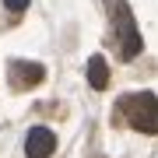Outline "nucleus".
Segmentation results:
<instances>
[{
	"instance_id": "1",
	"label": "nucleus",
	"mask_w": 158,
	"mask_h": 158,
	"mask_svg": "<svg viewBox=\"0 0 158 158\" xmlns=\"http://www.w3.org/2000/svg\"><path fill=\"white\" fill-rule=\"evenodd\" d=\"M119 109H123L127 123L141 134H158V98L151 91H134V95L119 98Z\"/></svg>"
},
{
	"instance_id": "2",
	"label": "nucleus",
	"mask_w": 158,
	"mask_h": 158,
	"mask_svg": "<svg viewBox=\"0 0 158 158\" xmlns=\"http://www.w3.org/2000/svg\"><path fill=\"white\" fill-rule=\"evenodd\" d=\"M113 14H116V32H119V46H123V60L141 56L144 39H141V32H137V25H134V14H130V7H127V4H116V7H113Z\"/></svg>"
},
{
	"instance_id": "3",
	"label": "nucleus",
	"mask_w": 158,
	"mask_h": 158,
	"mask_svg": "<svg viewBox=\"0 0 158 158\" xmlns=\"http://www.w3.org/2000/svg\"><path fill=\"white\" fill-rule=\"evenodd\" d=\"M7 74H11V88L28 91V88H35L46 77V67H42V63H32V60H11Z\"/></svg>"
},
{
	"instance_id": "4",
	"label": "nucleus",
	"mask_w": 158,
	"mask_h": 158,
	"mask_svg": "<svg viewBox=\"0 0 158 158\" xmlns=\"http://www.w3.org/2000/svg\"><path fill=\"white\" fill-rule=\"evenodd\" d=\"M56 151V134L49 127H32L28 137H25V155L28 158H49Z\"/></svg>"
},
{
	"instance_id": "5",
	"label": "nucleus",
	"mask_w": 158,
	"mask_h": 158,
	"mask_svg": "<svg viewBox=\"0 0 158 158\" xmlns=\"http://www.w3.org/2000/svg\"><path fill=\"white\" fill-rule=\"evenodd\" d=\"M88 85L95 88V91H106L109 88V63L102 60V56H91L88 60Z\"/></svg>"
},
{
	"instance_id": "6",
	"label": "nucleus",
	"mask_w": 158,
	"mask_h": 158,
	"mask_svg": "<svg viewBox=\"0 0 158 158\" xmlns=\"http://www.w3.org/2000/svg\"><path fill=\"white\" fill-rule=\"evenodd\" d=\"M4 7H7V11H14V14H21L25 7H28V0H4Z\"/></svg>"
}]
</instances>
